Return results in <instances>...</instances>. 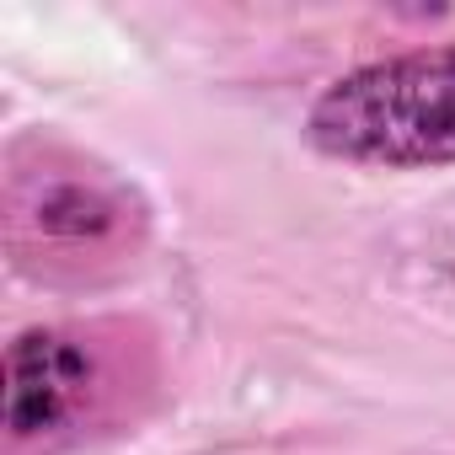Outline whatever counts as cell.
Returning a JSON list of instances; mask_svg holds the SVG:
<instances>
[{
  "label": "cell",
  "mask_w": 455,
  "mask_h": 455,
  "mask_svg": "<svg viewBox=\"0 0 455 455\" xmlns=\"http://www.w3.org/2000/svg\"><path fill=\"white\" fill-rule=\"evenodd\" d=\"M306 140L332 161L359 166H450L455 161V44L375 60L332 81Z\"/></svg>",
  "instance_id": "1"
},
{
  "label": "cell",
  "mask_w": 455,
  "mask_h": 455,
  "mask_svg": "<svg viewBox=\"0 0 455 455\" xmlns=\"http://www.w3.org/2000/svg\"><path fill=\"white\" fill-rule=\"evenodd\" d=\"M92 396V354L65 332H28L6 348V428L38 439L65 428Z\"/></svg>",
  "instance_id": "2"
}]
</instances>
